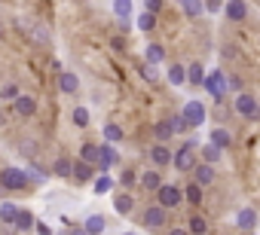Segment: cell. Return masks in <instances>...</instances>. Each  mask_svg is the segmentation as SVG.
I'll use <instances>...</instances> for the list:
<instances>
[{"label": "cell", "instance_id": "1", "mask_svg": "<svg viewBox=\"0 0 260 235\" xmlns=\"http://www.w3.org/2000/svg\"><path fill=\"white\" fill-rule=\"evenodd\" d=\"M0 186L10 189V192H22V189L31 186V180H28L25 168H4L0 171Z\"/></svg>", "mask_w": 260, "mask_h": 235}, {"label": "cell", "instance_id": "2", "mask_svg": "<svg viewBox=\"0 0 260 235\" xmlns=\"http://www.w3.org/2000/svg\"><path fill=\"white\" fill-rule=\"evenodd\" d=\"M196 141H187L175 156H172V165L178 168V171H193V165H196Z\"/></svg>", "mask_w": 260, "mask_h": 235}, {"label": "cell", "instance_id": "3", "mask_svg": "<svg viewBox=\"0 0 260 235\" xmlns=\"http://www.w3.org/2000/svg\"><path fill=\"white\" fill-rule=\"evenodd\" d=\"M181 116H184L187 129H199V126L205 123V104H202V101H187Z\"/></svg>", "mask_w": 260, "mask_h": 235}, {"label": "cell", "instance_id": "4", "mask_svg": "<svg viewBox=\"0 0 260 235\" xmlns=\"http://www.w3.org/2000/svg\"><path fill=\"white\" fill-rule=\"evenodd\" d=\"M156 199H159V205L169 211V208H178V205L184 202V192H181L178 186H169V183H162V186L156 189Z\"/></svg>", "mask_w": 260, "mask_h": 235}, {"label": "cell", "instance_id": "5", "mask_svg": "<svg viewBox=\"0 0 260 235\" xmlns=\"http://www.w3.org/2000/svg\"><path fill=\"white\" fill-rule=\"evenodd\" d=\"M208 92H211V98H217V101H223V95H226V76L220 73V70H211L208 76H205V83H202Z\"/></svg>", "mask_w": 260, "mask_h": 235}, {"label": "cell", "instance_id": "6", "mask_svg": "<svg viewBox=\"0 0 260 235\" xmlns=\"http://www.w3.org/2000/svg\"><path fill=\"white\" fill-rule=\"evenodd\" d=\"M236 113L239 116H245V120H257L260 116V107H257V101H254V95H239L236 98Z\"/></svg>", "mask_w": 260, "mask_h": 235}, {"label": "cell", "instance_id": "7", "mask_svg": "<svg viewBox=\"0 0 260 235\" xmlns=\"http://www.w3.org/2000/svg\"><path fill=\"white\" fill-rule=\"evenodd\" d=\"M13 110L22 116V120H31V116L37 113V98H31V95H19V98L13 101Z\"/></svg>", "mask_w": 260, "mask_h": 235}, {"label": "cell", "instance_id": "8", "mask_svg": "<svg viewBox=\"0 0 260 235\" xmlns=\"http://www.w3.org/2000/svg\"><path fill=\"white\" fill-rule=\"evenodd\" d=\"M116 162H119V156H116L113 144H101V147H98V171H107V168H113Z\"/></svg>", "mask_w": 260, "mask_h": 235}, {"label": "cell", "instance_id": "9", "mask_svg": "<svg viewBox=\"0 0 260 235\" xmlns=\"http://www.w3.org/2000/svg\"><path fill=\"white\" fill-rule=\"evenodd\" d=\"M166 217H169V211H166L162 205H150V208L144 211V223H147L150 229H159V226L166 223Z\"/></svg>", "mask_w": 260, "mask_h": 235}, {"label": "cell", "instance_id": "10", "mask_svg": "<svg viewBox=\"0 0 260 235\" xmlns=\"http://www.w3.org/2000/svg\"><path fill=\"white\" fill-rule=\"evenodd\" d=\"M71 177L74 180H80V183H89L92 177H95V165H89V162H74V168H71Z\"/></svg>", "mask_w": 260, "mask_h": 235}, {"label": "cell", "instance_id": "11", "mask_svg": "<svg viewBox=\"0 0 260 235\" xmlns=\"http://www.w3.org/2000/svg\"><path fill=\"white\" fill-rule=\"evenodd\" d=\"M245 16H248L245 0H226V19L230 22H245Z\"/></svg>", "mask_w": 260, "mask_h": 235}, {"label": "cell", "instance_id": "12", "mask_svg": "<svg viewBox=\"0 0 260 235\" xmlns=\"http://www.w3.org/2000/svg\"><path fill=\"white\" fill-rule=\"evenodd\" d=\"M193 171H196V183H199V186H208V183H214V165L202 162V165H193Z\"/></svg>", "mask_w": 260, "mask_h": 235}, {"label": "cell", "instance_id": "13", "mask_svg": "<svg viewBox=\"0 0 260 235\" xmlns=\"http://www.w3.org/2000/svg\"><path fill=\"white\" fill-rule=\"evenodd\" d=\"M150 159H153V165H169L172 162V150L166 147V144H156V147H150Z\"/></svg>", "mask_w": 260, "mask_h": 235}, {"label": "cell", "instance_id": "14", "mask_svg": "<svg viewBox=\"0 0 260 235\" xmlns=\"http://www.w3.org/2000/svg\"><path fill=\"white\" fill-rule=\"evenodd\" d=\"M113 208H116V214H132V208H135V199L128 195V192H119V195L113 199Z\"/></svg>", "mask_w": 260, "mask_h": 235}, {"label": "cell", "instance_id": "15", "mask_svg": "<svg viewBox=\"0 0 260 235\" xmlns=\"http://www.w3.org/2000/svg\"><path fill=\"white\" fill-rule=\"evenodd\" d=\"M58 89H61L64 95H74V92L80 89V80H77L74 73H68V70H64V73L58 76Z\"/></svg>", "mask_w": 260, "mask_h": 235}, {"label": "cell", "instance_id": "16", "mask_svg": "<svg viewBox=\"0 0 260 235\" xmlns=\"http://www.w3.org/2000/svg\"><path fill=\"white\" fill-rule=\"evenodd\" d=\"M211 144H214L217 150H230V144H233V135H230L226 129H214V132H211Z\"/></svg>", "mask_w": 260, "mask_h": 235}, {"label": "cell", "instance_id": "17", "mask_svg": "<svg viewBox=\"0 0 260 235\" xmlns=\"http://www.w3.org/2000/svg\"><path fill=\"white\" fill-rule=\"evenodd\" d=\"M141 186L150 189V192H156V189L162 186V174H159V171H144V174H141Z\"/></svg>", "mask_w": 260, "mask_h": 235}, {"label": "cell", "instance_id": "18", "mask_svg": "<svg viewBox=\"0 0 260 235\" xmlns=\"http://www.w3.org/2000/svg\"><path fill=\"white\" fill-rule=\"evenodd\" d=\"M236 223H239L242 229H254V226H257V211H254V208H242L239 217H236Z\"/></svg>", "mask_w": 260, "mask_h": 235}, {"label": "cell", "instance_id": "19", "mask_svg": "<svg viewBox=\"0 0 260 235\" xmlns=\"http://www.w3.org/2000/svg\"><path fill=\"white\" fill-rule=\"evenodd\" d=\"M104 226H107V220H104L101 214H92V217H86V226H83V229H86L89 235H101Z\"/></svg>", "mask_w": 260, "mask_h": 235}, {"label": "cell", "instance_id": "20", "mask_svg": "<svg viewBox=\"0 0 260 235\" xmlns=\"http://www.w3.org/2000/svg\"><path fill=\"white\" fill-rule=\"evenodd\" d=\"M144 58H147V64H159V61L166 58V49H162L159 43H150V46L144 49Z\"/></svg>", "mask_w": 260, "mask_h": 235}, {"label": "cell", "instance_id": "21", "mask_svg": "<svg viewBox=\"0 0 260 235\" xmlns=\"http://www.w3.org/2000/svg\"><path fill=\"white\" fill-rule=\"evenodd\" d=\"M71 168H74V162H71L68 156H61V159H55L52 174H55V177H71Z\"/></svg>", "mask_w": 260, "mask_h": 235}, {"label": "cell", "instance_id": "22", "mask_svg": "<svg viewBox=\"0 0 260 235\" xmlns=\"http://www.w3.org/2000/svg\"><path fill=\"white\" fill-rule=\"evenodd\" d=\"M187 83H193V86H202V83H205L202 64H190V67H187Z\"/></svg>", "mask_w": 260, "mask_h": 235}, {"label": "cell", "instance_id": "23", "mask_svg": "<svg viewBox=\"0 0 260 235\" xmlns=\"http://www.w3.org/2000/svg\"><path fill=\"white\" fill-rule=\"evenodd\" d=\"M153 135H156L159 144H166V141L175 135V132H172V123H169V120H166V123H156V126H153Z\"/></svg>", "mask_w": 260, "mask_h": 235}, {"label": "cell", "instance_id": "24", "mask_svg": "<svg viewBox=\"0 0 260 235\" xmlns=\"http://www.w3.org/2000/svg\"><path fill=\"white\" fill-rule=\"evenodd\" d=\"M80 159L89 162V165H98V147L95 144H83L80 147Z\"/></svg>", "mask_w": 260, "mask_h": 235}, {"label": "cell", "instance_id": "25", "mask_svg": "<svg viewBox=\"0 0 260 235\" xmlns=\"http://www.w3.org/2000/svg\"><path fill=\"white\" fill-rule=\"evenodd\" d=\"M13 226H16V229H22V232H25V229H31V226H34L31 211H22V208H19V214H16V220H13Z\"/></svg>", "mask_w": 260, "mask_h": 235}, {"label": "cell", "instance_id": "26", "mask_svg": "<svg viewBox=\"0 0 260 235\" xmlns=\"http://www.w3.org/2000/svg\"><path fill=\"white\" fill-rule=\"evenodd\" d=\"M187 223H190V235H205V232H208V223H205V217H199V214H193Z\"/></svg>", "mask_w": 260, "mask_h": 235}, {"label": "cell", "instance_id": "27", "mask_svg": "<svg viewBox=\"0 0 260 235\" xmlns=\"http://www.w3.org/2000/svg\"><path fill=\"white\" fill-rule=\"evenodd\" d=\"M169 83H172V86H184V83H187V70H184L181 64H172V70H169Z\"/></svg>", "mask_w": 260, "mask_h": 235}, {"label": "cell", "instance_id": "28", "mask_svg": "<svg viewBox=\"0 0 260 235\" xmlns=\"http://www.w3.org/2000/svg\"><path fill=\"white\" fill-rule=\"evenodd\" d=\"M181 4H184V13H187V16H193V19L205 13V7H202V0H181Z\"/></svg>", "mask_w": 260, "mask_h": 235}, {"label": "cell", "instance_id": "29", "mask_svg": "<svg viewBox=\"0 0 260 235\" xmlns=\"http://www.w3.org/2000/svg\"><path fill=\"white\" fill-rule=\"evenodd\" d=\"M104 138H107V144H119V141H122V129L113 126V123H107V126H104Z\"/></svg>", "mask_w": 260, "mask_h": 235}, {"label": "cell", "instance_id": "30", "mask_svg": "<svg viewBox=\"0 0 260 235\" xmlns=\"http://www.w3.org/2000/svg\"><path fill=\"white\" fill-rule=\"evenodd\" d=\"M25 174H28V180H31V183H46V180H49V174H46L40 165H31Z\"/></svg>", "mask_w": 260, "mask_h": 235}, {"label": "cell", "instance_id": "31", "mask_svg": "<svg viewBox=\"0 0 260 235\" xmlns=\"http://www.w3.org/2000/svg\"><path fill=\"white\" fill-rule=\"evenodd\" d=\"M184 199H187L190 205H199V202H202V186H199V183H190V186L184 189Z\"/></svg>", "mask_w": 260, "mask_h": 235}, {"label": "cell", "instance_id": "32", "mask_svg": "<svg viewBox=\"0 0 260 235\" xmlns=\"http://www.w3.org/2000/svg\"><path fill=\"white\" fill-rule=\"evenodd\" d=\"M16 214H19V208H16L13 202H4V205H0V220H7L10 226H13V220H16Z\"/></svg>", "mask_w": 260, "mask_h": 235}, {"label": "cell", "instance_id": "33", "mask_svg": "<svg viewBox=\"0 0 260 235\" xmlns=\"http://www.w3.org/2000/svg\"><path fill=\"white\" fill-rule=\"evenodd\" d=\"M113 13L125 22V19H128V13H132V0H113Z\"/></svg>", "mask_w": 260, "mask_h": 235}, {"label": "cell", "instance_id": "34", "mask_svg": "<svg viewBox=\"0 0 260 235\" xmlns=\"http://www.w3.org/2000/svg\"><path fill=\"white\" fill-rule=\"evenodd\" d=\"M138 28H141V31H153V28H156V16L144 10V13L138 16Z\"/></svg>", "mask_w": 260, "mask_h": 235}, {"label": "cell", "instance_id": "35", "mask_svg": "<svg viewBox=\"0 0 260 235\" xmlns=\"http://www.w3.org/2000/svg\"><path fill=\"white\" fill-rule=\"evenodd\" d=\"M110 189H113V180H110L107 174H98V177H95V192L104 195V192H110Z\"/></svg>", "mask_w": 260, "mask_h": 235}, {"label": "cell", "instance_id": "36", "mask_svg": "<svg viewBox=\"0 0 260 235\" xmlns=\"http://www.w3.org/2000/svg\"><path fill=\"white\" fill-rule=\"evenodd\" d=\"M19 95H22V92H19V86H16V83H7L4 89H0V101H16Z\"/></svg>", "mask_w": 260, "mask_h": 235}, {"label": "cell", "instance_id": "37", "mask_svg": "<svg viewBox=\"0 0 260 235\" xmlns=\"http://www.w3.org/2000/svg\"><path fill=\"white\" fill-rule=\"evenodd\" d=\"M220 153H223V150H217L214 144H208V147H202V159H205L208 165H214V162L220 159Z\"/></svg>", "mask_w": 260, "mask_h": 235}, {"label": "cell", "instance_id": "38", "mask_svg": "<svg viewBox=\"0 0 260 235\" xmlns=\"http://www.w3.org/2000/svg\"><path fill=\"white\" fill-rule=\"evenodd\" d=\"M74 126H80V129L89 126V110L86 107H74Z\"/></svg>", "mask_w": 260, "mask_h": 235}, {"label": "cell", "instance_id": "39", "mask_svg": "<svg viewBox=\"0 0 260 235\" xmlns=\"http://www.w3.org/2000/svg\"><path fill=\"white\" fill-rule=\"evenodd\" d=\"M169 123H172V132H175V135H181V132H187V123H184V116H181V113H178V116H172V120H169Z\"/></svg>", "mask_w": 260, "mask_h": 235}, {"label": "cell", "instance_id": "40", "mask_svg": "<svg viewBox=\"0 0 260 235\" xmlns=\"http://www.w3.org/2000/svg\"><path fill=\"white\" fill-rule=\"evenodd\" d=\"M141 73H144V80H147V83H156V80H159V76H156V70H153V64H144V70H141Z\"/></svg>", "mask_w": 260, "mask_h": 235}, {"label": "cell", "instance_id": "41", "mask_svg": "<svg viewBox=\"0 0 260 235\" xmlns=\"http://www.w3.org/2000/svg\"><path fill=\"white\" fill-rule=\"evenodd\" d=\"M144 7H147V13H153V16H156V13L162 10V0H144Z\"/></svg>", "mask_w": 260, "mask_h": 235}, {"label": "cell", "instance_id": "42", "mask_svg": "<svg viewBox=\"0 0 260 235\" xmlns=\"http://www.w3.org/2000/svg\"><path fill=\"white\" fill-rule=\"evenodd\" d=\"M31 34H34V37H37V40H40V43H49V34H46V31H43V28H40V25H37V28H34V31H31Z\"/></svg>", "mask_w": 260, "mask_h": 235}, {"label": "cell", "instance_id": "43", "mask_svg": "<svg viewBox=\"0 0 260 235\" xmlns=\"http://www.w3.org/2000/svg\"><path fill=\"white\" fill-rule=\"evenodd\" d=\"M119 180H122V186H132V183H135V171H122Z\"/></svg>", "mask_w": 260, "mask_h": 235}, {"label": "cell", "instance_id": "44", "mask_svg": "<svg viewBox=\"0 0 260 235\" xmlns=\"http://www.w3.org/2000/svg\"><path fill=\"white\" fill-rule=\"evenodd\" d=\"M205 10H211V13H217V10H220V0H208V7H205Z\"/></svg>", "mask_w": 260, "mask_h": 235}, {"label": "cell", "instance_id": "45", "mask_svg": "<svg viewBox=\"0 0 260 235\" xmlns=\"http://www.w3.org/2000/svg\"><path fill=\"white\" fill-rule=\"evenodd\" d=\"M37 232H40V235H52V232H49V226H46V223H37Z\"/></svg>", "mask_w": 260, "mask_h": 235}, {"label": "cell", "instance_id": "46", "mask_svg": "<svg viewBox=\"0 0 260 235\" xmlns=\"http://www.w3.org/2000/svg\"><path fill=\"white\" fill-rule=\"evenodd\" d=\"M68 235H89V232H86V229H83V226H80V229H71V232H68Z\"/></svg>", "mask_w": 260, "mask_h": 235}, {"label": "cell", "instance_id": "47", "mask_svg": "<svg viewBox=\"0 0 260 235\" xmlns=\"http://www.w3.org/2000/svg\"><path fill=\"white\" fill-rule=\"evenodd\" d=\"M169 235H190V232H187V229H172Z\"/></svg>", "mask_w": 260, "mask_h": 235}, {"label": "cell", "instance_id": "48", "mask_svg": "<svg viewBox=\"0 0 260 235\" xmlns=\"http://www.w3.org/2000/svg\"><path fill=\"white\" fill-rule=\"evenodd\" d=\"M4 126H7V113H4V110H0V129H4Z\"/></svg>", "mask_w": 260, "mask_h": 235}, {"label": "cell", "instance_id": "49", "mask_svg": "<svg viewBox=\"0 0 260 235\" xmlns=\"http://www.w3.org/2000/svg\"><path fill=\"white\" fill-rule=\"evenodd\" d=\"M122 235H138V232H122Z\"/></svg>", "mask_w": 260, "mask_h": 235}]
</instances>
